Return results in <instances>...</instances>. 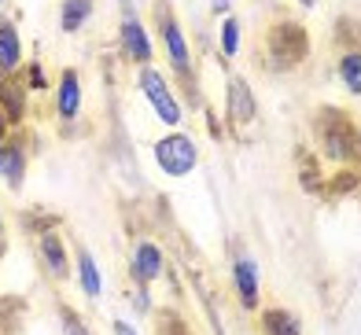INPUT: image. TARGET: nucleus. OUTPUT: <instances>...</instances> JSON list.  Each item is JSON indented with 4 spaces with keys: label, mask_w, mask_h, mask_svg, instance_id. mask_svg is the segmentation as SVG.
Returning <instances> with one entry per match:
<instances>
[{
    "label": "nucleus",
    "mask_w": 361,
    "mask_h": 335,
    "mask_svg": "<svg viewBox=\"0 0 361 335\" xmlns=\"http://www.w3.org/2000/svg\"><path fill=\"white\" fill-rule=\"evenodd\" d=\"M310 56V37L299 23H276L266 37V59L262 66L269 71H291Z\"/></svg>",
    "instance_id": "f257e3e1"
},
{
    "label": "nucleus",
    "mask_w": 361,
    "mask_h": 335,
    "mask_svg": "<svg viewBox=\"0 0 361 335\" xmlns=\"http://www.w3.org/2000/svg\"><path fill=\"white\" fill-rule=\"evenodd\" d=\"M317 133H321L324 155H332V159H339V162L357 159V126H354L339 107H321Z\"/></svg>",
    "instance_id": "f03ea898"
},
{
    "label": "nucleus",
    "mask_w": 361,
    "mask_h": 335,
    "mask_svg": "<svg viewBox=\"0 0 361 335\" xmlns=\"http://www.w3.org/2000/svg\"><path fill=\"white\" fill-rule=\"evenodd\" d=\"M137 85H140V92H144V99H147V107H152L162 122H166V126H180V118H185V111H180L177 96L170 92V81L162 78L152 63L137 71Z\"/></svg>",
    "instance_id": "7ed1b4c3"
},
{
    "label": "nucleus",
    "mask_w": 361,
    "mask_h": 335,
    "mask_svg": "<svg viewBox=\"0 0 361 335\" xmlns=\"http://www.w3.org/2000/svg\"><path fill=\"white\" fill-rule=\"evenodd\" d=\"M155 162L162 173L170 177H185L195 170V162H200V152H195V144L188 133H166L159 144H155Z\"/></svg>",
    "instance_id": "20e7f679"
},
{
    "label": "nucleus",
    "mask_w": 361,
    "mask_h": 335,
    "mask_svg": "<svg viewBox=\"0 0 361 335\" xmlns=\"http://www.w3.org/2000/svg\"><path fill=\"white\" fill-rule=\"evenodd\" d=\"M162 48H166V59H170V66L185 78V81H192V52H188V41H185V33H180V26H177V19H170V15H162Z\"/></svg>",
    "instance_id": "39448f33"
},
{
    "label": "nucleus",
    "mask_w": 361,
    "mask_h": 335,
    "mask_svg": "<svg viewBox=\"0 0 361 335\" xmlns=\"http://www.w3.org/2000/svg\"><path fill=\"white\" fill-rule=\"evenodd\" d=\"M118 44H122V52L133 59L137 66H147L152 63V37H147V30L140 26V19H133V15H126L122 26H118Z\"/></svg>",
    "instance_id": "423d86ee"
},
{
    "label": "nucleus",
    "mask_w": 361,
    "mask_h": 335,
    "mask_svg": "<svg viewBox=\"0 0 361 335\" xmlns=\"http://www.w3.org/2000/svg\"><path fill=\"white\" fill-rule=\"evenodd\" d=\"M162 265H166V258H162L159 243L152 240H140L137 250H133V262H129V269H133V280L140 284V288H147L152 280L162 276Z\"/></svg>",
    "instance_id": "0eeeda50"
},
{
    "label": "nucleus",
    "mask_w": 361,
    "mask_h": 335,
    "mask_svg": "<svg viewBox=\"0 0 361 335\" xmlns=\"http://www.w3.org/2000/svg\"><path fill=\"white\" fill-rule=\"evenodd\" d=\"M233 284H236V295L243 306H255L258 303V265L251 255H240L233 258Z\"/></svg>",
    "instance_id": "6e6552de"
},
{
    "label": "nucleus",
    "mask_w": 361,
    "mask_h": 335,
    "mask_svg": "<svg viewBox=\"0 0 361 335\" xmlns=\"http://www.w3.org/2000/svg\"><path fill=\"white\" fill-rule=\"evenodd\" d=\"M81 111V81L78 71H63L59 74V85H56V114L63 122H74Z\"/></svg>",
    "instance_id": "1a4fd4ad"
},
{
    "label": "nucleus",
    "mask_w": 361,
    "mask_h": 335,
    "mask_svg": "<svg viewBox=\"0 0 361 335\" xmlns=\"http://www.w3.org/2000/svg\"><path fill=\"white\" fill-rule=\"evenodd\" d=\"M0 111L8 122H23L26 114V81L15 74H0Z\"/></svg>",
    "instance_id": "9d476101"
},
{
    "label": "nucleus",
    "mask_w": 361,
    "mask_h": 335,
    "mask_svg": "<svg viewBox=\"0 0 361 335\" xmlns=\"http://www.w3.org/2000/svg\"><path fill=\"white\" fill-rule=\"evenodd\" d=\"M251 118H255L251 85L243 78H233V81H228V122H233V126H247Z\"/></svg>",
    "instance_id": "9b49d317"
},
{
    "label": "nucleus",
    "mask_w": 361,
    "mask_h": 335,
    "mask_svg": "<svg viewBox=\"0 0 361 335\" xmlns=\"http://www.w3.org/2000/svg\"><path fill=\"white\" fill-rule=\"evenodd\" d=\"M23 173H26V152H23V144L19 140H4L0 144V177H4L11 188H19L23 184Z\"/></svg>",
    "instance_id": "f8f14e48"
},
{
    "label": "nucleus",
    "mask_w": 361,
    "mask_h": 335,
    "mask_svg": "<svg viewBox=\"0 0 361 335\" xmlns=\"http://www.w3.org/2000/svg\"><path fill=\"white\" fill-rule=\"evenodd\" d=\"M41 258H44V269L52 273L56 280L67 276L71 258H67V243L59 240V232H44V236H41Z\"/></svg>",
    "instance_id": "ddd939ff"
},
{
    "label": "nucleus",
    "mask_w": 361,
    "mask_h": 335,
    "mask_svg": "<svg viewBox=\"0 0 361 335\" xmlns=\"http://www.w3.org/2000/svg\"><path fill=\"white\" fill-rule=\"evenodd\" d=\"M19 63H23V41L11 19H0V74H15Z\"/></svg>",
    "instance_id": "4468645a"
},
{
    "label": "nucleus",
    "mask_w": 361,
    "mask_h": 335,
    "mask_svg": "<svg viewBox=\"0 0 361 335\" xmlns=\"http://www.w3.org/2000/svg\"><path fill=\"white\" fill-rule=\"evenodd\" d=\"M262 335H302V321L291 310L269 306L262 310Z\"/></svg>",
    "instance_id": "2eb2a0df"
},
{
    "label": "nucleus",
    "mask_w": 361,
    "mask_h": 335,
    "mask_svg": "<svg viewBox=\"0 0 361 335\" xmlns=\"http://www.w3.org/2000/svg\"><path fill=\"white\" fill-rule=\"evenodd\" d=\"M92 8H96V0H63V4H59V26H63V33H78L81 26L89 23Z\"/></svg>",
    "instance_id": "dca6fc26"
},
{
    "label": "nucleus",
    "mask_w": 361,
    "mask_h": 335,
    "mask_svg": "<svg viewBox=\"0 0 361 335\" xmlns=\"http://www.w3.org/2000/svg\"><path fill=\"white\" fill-rule=\"evenodd\" d=\"M78 280H81V291H85L89 298H100L104 291V280H100V269H96V258L89 255V250H78Z\"/></svg>",
    "instance_id": "f3484780"
},
{
    "label": "nucleus",
    "mask_w": 361,
    "mask_h": 335,
    "mask_svg": "<svg viewBox=\"0 0 361 335\" xmlns=\"http://www.w3.org/2000/svg\"><path fill=\"white\" fill-rule=\"evenodd\" d=\"M339 78H343V85H347L350 96L361 92V52H357V48L343 52V59H339Z\"/></svg>",
    "instance_id": "a211bd4d"
},
{
    "label": "nucleus",
    "mask_w": 361,
    "mask_h": 335,
    "mask_svg": "<svg viewBox=\"0 0 361 335\" xmlns=\"http://www.w3.org/2000/svg\"><path fill=\"white\" fill-rule=\"evenodd\" d=\"M240 52V23L236 19H225L221 23V56L225 59H236Z\"/></svg>",
    "instance_id": "6ab92c4d"
},
{
    "label": "nucleus",
    "mask_w": 361,
    "mask_h": 335,
    "mask_svg": "<svg viewBox=\"0 0 361 335\" xmlns=\"http://www.w3.org/2000/svg\"><path fill=\"white\" fill-rule=\"evenodd\" d=\"M63 331H67V335H89V331H85V324H81L71 310H63Z\"/></svg>",
    "instance_id": "aec40b11"
},
{
    "label": "nucleus",
    "mask_w": 361,
    "mask_h": 335,
    "mask_svg": "<svg viewBox=\"0 0 361 335\" xmlns=\"http://www.w3.org/2000/svg\"><path fill=\"white\" fill-rule=\"evenodd\" d=\"M162 335H192V331H188L185 321H177V317H173V321H166V331H162Z\"/></svg>",
    "instance_id": "412c9836"
},
{
    "label": "nucleus",
    "mask_w": 361,
    "mask_h": 335,
    "mask_svg": "<svg viewBox=\"0 0 361 335\" xmlns=\"http://www.w3.org/2000/svg\"><path fill=\"white\" fill-rule=\"evenodd\" d=\"M26 78H34V81H26V85H34V89H44V71H41L37 63L30 66V74H26Z\"/></svg>",
    "instance_id": "4be33fe9"
},
{
    "label": "nucleus",
    "mask_w": 361,
    "mask_h": 335,
    "mask_svg": "<svg viewBox=\"0 0 361 335\" xmlns=\"http://www.w3.org/2000/svg\"><path fill=\"white\" fill-rule=\"evenodd\" d=\"M111 331H114V335H137V328H133V324H126V321H114Z\"/></svg>",
    "instance_id": "5701e85b"
},
{
    "label": "nucleus",
    "mask_w": 361,
    "mask_h": 335,
    "mask_svg": "<svg viewBox=\"0 0 361 335\" xmlns=\"http://www.w3.org/2000/svg\"><path fill=\"white\" fill-rule=\"evenodd\" d=\"M8 126H11V122L4 118V111H0V144H4V140H8Z\"/></svg>",
    "instance_id": "b1692460"
},
{
    "label": "nucleus",
    "mask_w": 361,
    "mask_h": 335,
    "mask_svg": "<svg viewBox=\"0 0 361 335\" xmlns=\"http://www.w3.org/2000/svg\"><path fill=\"white\" fill-rule=\"evenodd\" d=\"M299 4H306V8H310V4H317V0H299Z\"/></svg>",
    "instance_id": "393cba45"
},
{
    "label": "nucleus",
    "mask_w": 361,
    "mask_h": 335,
    "mask_svg": "<svg viewBox=\"0 0 361 335\" xmlns=\"http://www.w3.org/2000/svg\"><path fill=\"white\" fill-rule=\"evenodd\" d=\"M0 236H4V217H0Z\"/></svg>",
    "instance_id": "a878e982"
}]
</instances>
